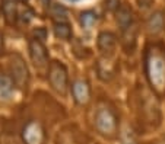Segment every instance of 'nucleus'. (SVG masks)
<instances>
[{
  "instance_id": "f257e3e1",
  "label": "nucleus",
  "mask_w": 165,
  "mask_h": 144,
  "mask_svg": "<svg viewBox=\"0 0 165 144\" xmlns=\"http://www.w3.org/2000/svg\"><path fill=\"white\" fill-rule=\"evenodd\" d=\"M48 80L53 89L60 95L67 92V70L58 61H53L48 67Z\"/></svg>"
},
{
  "instance_id": "f03ea898",
  "label": "nucleus",
  "mask_w": 165,
  "mask_h": 144,
  "mask_svg": "<svg viewBox=\"0 0 165 144\" xmlns=\"http://www.w3.org/2000/svg\"><path fill=\"white\" fill-rule=\"evenodd\" d=\"M10 72H12V80L19 87H26L29 83V72L25 61L21 55L15 54L10 58Z\"/></svg>"
},
{
  "instance_id": "7ed1b4c3",
  "label": "nucleus",
  "mask_w": 165,
  "mask_h": 144,
  "mask_svg": "<svg viewBox=\"0 0 165 144\" xmlns=\"http://www.w3.org/2000/svg\"><path fill=\"white\" fill-rule=\"evenodd\" d=\"M29 54H31V58L37 67H44L47 66L48 63V51L45 45L43 44V41L34 38L29 41Z\"/></svg>"
},
{
  "instance_id": "20e7f679",
  "label": "nucleus",
  "mask_w": 165,
  "mask_h": 144,
  "mask_svg": "<svg viewBox=\"0 0 165 144\" xmlns=\"http://www.w3.org/2000/svg\"><path fill=\"white\" fill-rule=\"evenodd\" d=\"M117 24L123 32L133 26V13L129 7H120L117 10Z\"/></svg>"
},
{
  "instance_id": "39448f33",
  "label": "nucleus",
  "mask_w": 165,
  "mask_h": 144,
  "mask_svg": "<svg viewBox=\"0 0 165 144\" xmlns=\"http://www.w3.org/2000/svg\"><path fill=\"white\" fill-rule=\"evenodd\" d=\"M116 35L111 32H101L98 35V48L102 53H111L116 48Z\"/></svg>"
},
{
  "instance_id": "423d86ee",
  "label": "nucleus",
  "mask_w": 165,
  "mask_h": 144,
  "mask_svg": "<svg viewBox=\"0 0 165 144\" xmlns=\"http://www.w3.org/2000/svg\"><path fill=\"white\" fill-rule=\"evenodd\" d=\"M73 96L76 102L79 103H85L89 99V86L85 82H76L73 85Z\"/></svg>"
},
{
  "instance_id": "0eeeda50",
  "label": "nucleus",
  "mask_w": 165,
  "mask_h": 144,
  "mask_svg": "<svg viewBox=\"0 0 165 144\" xmlns=\"http://www.w3.org/2000/svg\"><path fill=\"white\" fill-rule=\"evenodd\" d=\"M54 34L60 39H69L72 37V29L67 22H56L54 24Z\"/></svg>"
},
{
  "instance_id": "6e6552de",
  "label": "nucleus",
  "mask_w": 165,
  "mask_h": 144,
  "mask_svg": "<svg viewBox=\"0 0 165 144\" xmlns=\"http://www.w3.org/2000/svg\"><path fill=\"white\" fill-rule=\"evenodd\" d=\"M13 92V80L6 76H0V96L7 99Z\"/></svg>"
},
{
  "instance_id": "1a4fd4ad",
  "label": "nucleus",
  "mask_w": 165,
  "mask_h": 144,
  "mask_svg": "<svg viewBox=\"0 0 165 144\" xmlns=\"http://www.w3.org/2000/svg\"><path fill=\"white\" fill-rule=\"evenodd\" d=\"M148 28H149V31L151 32H159L161 29L164 28V18H162V15L158 12V13H154L149 18V20H148Z\"/></svg>"
},
{
  "instance_id": "9d476101",
  "label": "nucleus",
  "mask_w": 165,
  "mask_h": 144,
  "mask_svg": "<svg viewBox=\"0 0 165 144\" xmlns=\"http://www.w3.org/2000/svg\"><path fill=\"white\" fill-rule=\"evenodd\" d=\"M2 9H3V13H5L7 22H10V24L15 22V19H16V6H15L13 0H5Z\"/></svg>"
},
{
  "instance_id": "9b49d317",
  "label": "nucleus",
  "mask_w": 165,
  "mask_h": 144,
  "mask_svg": "<svg viewBox=\"0 0 165 144\" xmlns=\"http://www.w3.org/2000/svg\"><path fill=\"white\" fill-rule=\"evenodd\" d=\"M51 16L56 22H67V10L60 5H54L51 7Z\"/></svg>"
},
{
  "instance_id": "f8f14e48",
  "label": "nucleus",
  "mask_w": 165,
  "mask_h": 144,
  "mask_svg": "<svg viewBox=\"0 0 165 144\" xmlns=\"http://www.w3.org/2000/svg\"><path fill=\"white\" fill-rule=\"evenodd\" d=\"M95 22H97V15L94 12H83L80 15V24L83 28H91Z\"/></svg>"
},
{
  "instance_id": "ddd939ff",
  "label": "nucleus",
  "mask_w": 165,
  "mask_h": 144,
  "mask_svg": "<svg viewBox=\"0 0 165 144\" xmlns=\"http://www.w3.org/2000/svg\"><path fill=\"white\" fill-rule=\"evenodd\" d=\"M19 15H21V19L24 20V22H29V20L32 19V16H34L32 10L29 9V7H25V10H22Z\"/></svg>"
},
{
  "instance_id": "4468645a",
  "label": "nucleus",
  "mask_w": 165,
  "mask_h": 144,
  "mask_svg": "<svg viewBox=\"0 0 165 144\" xmlns=\"http://www.w3.org/2000/svg\"><path fill=\"white\" fill-rule=\"evenodd\" d=\"M105 3H107L105 6H107L110 10H117L118 6H120V2H118V0H107Z\"/></svg>"
},
{
  "instance_id": "2eb2a0df",
  "label": "nucleus",
  "mask_w": 165,
  "mask_h": 144,
  "mask_svg": "<svg viewBox=\"0 0 165 144\" xmlns=\"http://www.w3.org/2000/svg\"><path fill=\"white\" fill-rule=\"evenodd\" d=\"M45 34H47V32H45V29H44V28H39V29H37V31H35L37 39H39V41H43V39L45 38Z\"/></svg>"
},
{
  "instance_id": "dca6fc26",
  "label": "nucleus",
  "mask_w": 165,
  "mask_h": 144,
  "mask_svg": "<svg viewBox=\"0 0 165 144\" xmlns=\"http://www.w3.org/2000/svg\"><path fill=\"white\" fill-rule=\"evenodd\" d=\"M3 50V37H2V34H0V51Z\"/></svg>"
},
{
  "instance_id": "f3484780",
  "label": "nucleus",
  "mask_w": 165,
  "mask_h": 144,
  "mask_svg": "<svg viewBox=\"0 0 165 144\" xmlns=\"http://www.w3.org/2000/svg\"><path fill=\"white\" fill-rule=\"evenodd\" d=\"M69 2H78V0H69Z\"/></svg>"
},
{
  "instance_id": "a211bd4d",
  "label": "nucleus",
  "mask_w": 165,
  "mask_h": 144,
  "mask_svg": "<svg viewBox=\"0 0 165 144\" xmlns=\"http://www.w3.org/2000/svg\"><path fill=\"white\" fill-rule=\"evenodd\" d=\"M19 2H26V0H19Z\"/></svg>"
}]
</instances>
